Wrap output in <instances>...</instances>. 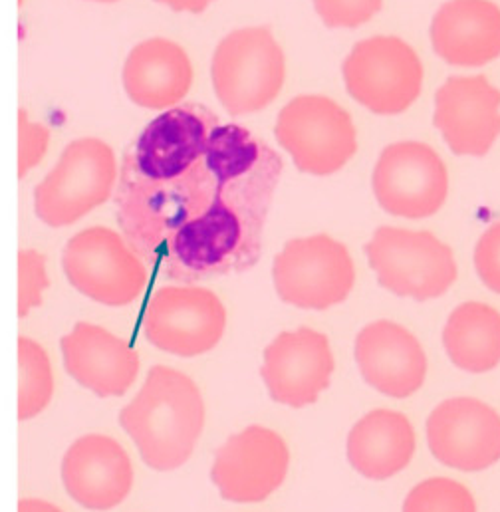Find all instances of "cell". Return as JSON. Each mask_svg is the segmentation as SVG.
I'll return each instance as SVG.
<instances>
[{
    "label": "cell",
    "instance_id": "obj_1",
    "mask_svg": "<svg viewBox=\"0 0 500 512\" xmlns=\"http://www.w3.org/2000/svg\"><path fill=\"white\" fill-rule=\"evenodd\" d=\"M282 159L203 104L175 106L125 149L116 217L129 247L183 284L249 270L262 253Z\"/></svg>",
    "mask_w": 500,
    "mask_h": 512
},
{
    "label": "cell",
    "instance_id": "obj_2",
    "mask_svg": "<svg viewBox=\"0 0 500 512\" xmlns=\"http://www.w3.org/2000/svg\"><path fill=\"white\" fill-rule=\"evenodd\" d=\"M205 399L199 385L171 366H153L131 403L120 411V425L153 471L183 467L205 429Z\"/></svg>",
    "mask_w": 500,
    "mask_h": 512
},
{
    "label": "cell",
    "instance_id": "obj_3",
    "mask_svg": "<svg viewBox=\"0 0 500 512\" xmlns=\"http://www.w3.org/2000/svg\"><path fill=\"white\" fill-rule=\"evenodd\" d=\"M211 80L221 106L235 118L268 108L286 80V56L266 26L227 34L211 62Z\"/></svg>",
    "mask_w": 500,
    "mask_h": 512
},
{
    "label": "cell",
    "instance_id": "obj_4",
    "mask_svg": "<svg viewBox=\"0 0 500 512\" xmlns=\"http://www.w3.org/2000/svg\"><path fill=\"white\" fill-rule=\"evenodd\" d=\"M118 179L116 155L106 141L74 139L36 187L34 213L54 229L74 225L112 197Z\"/></svg>",
    "mask_w": 500,
    "mask_h": 512
},
{
    "label": "cell",
    "instance_id": "obj_5",
    "mask_svg": "<svg viewBox=\"0 0 500 512\" xmlns=\"http://www.w3.org/2000/svg\"><path fill=\"white\" fill-rule=\"evenodd\" d=\"M366 256L385 290L417 302L443 296L459 276L453 249L429 231L379 227Z\"/></svg>",
    "mask_w": 500,
    "mask_h": 512
},
{
    "label": "cell",
    "instance_id": "obj_6",
    "mask_svg": "<svg viewBox=\"0 0 500 512\" xmlns=\"http://www.w3.org/2000/svg\"><path fill=\"white\" fill-rule=\"evenodd\" d=\"M274 135L298 171L316 177L338 173L358 151V129L352 116L320 94L290 100L278 114Z\"/></svg>",
    "mask_w": 500,
    "mask_h": 512
},
{
    "label": "cell",
    "instance_id": "obj_7",
    "mask_svg": "<svg viewBox=\"0 0 500 512\" xmlns=\"http://www.w3.org/2000/svg\"><path fill=\"white\" fill-rule=\"evenodd\" d=\"M348 94L377 116L407 112L423 90V64L417 52L397 36L360 40L346 56Z\"/></svg>",
    "mask_w": 500,
    "mask_h": 512
},
{
    "label": "cell",
    "instance_id": "obj_8",
    "mask_svg": "<svg viewBox=\"0 0 500 512\" xmlns=\"http://www.w3.org/2000/svg\"><path fill=\"white\" fill-rule=\"evenodd\" d=\"M272 282L282 302L302 310H328L356 284L350 251L330 235L292 239L274 258Z\"/></svg>",
    "mask_w": 500,
    "mask_h": 512
},
{
    "label": "cell",
    "instance_id": "obj_9",
    "mask_svg": "<svg viewBox=\"0 0 500 512\" xmlns=\"http://www.w3.org/2000/svg\"><path fill=\"white\" fill-rule=\"evenodd\" d=\"M141 328L147 342L157 350L179 358H197L223 340L227 308L209 288L161 286L147 302Z\"/></svg>",
    "mask_w": 500,
    "mask_h": 512
},
{
    "label": "cell",
    "instance_id": "obj_10",
    "mask_svg": "<svg viewBox=\"0 0 500 512\" xmlns=\"http://www.w3.org/2000/svg\"><path fill=\"white\" fill-rule=\"evenodd\" d=\"M68 282L86 298L120 308L135 302L147 284V268L124 235L90 227L74 235L62 253Z\"/></svg>",
    "mask_w": 500,
    "mask_h": 512
},
{
    "label": "cell",
    "instance_id": "obj_11",
    "mask_svg": "<svg viewBox=\"0 0 500 512\" xmlns=\"http://www.w3.org/2000/svg\"><path fill=\"white\" fill-rule=\"evenodd\" d=\"M379 207L401 219H427L441 211L449 197V171L427 143L405 139L387 145L372 175Z\"/></svg>",
    "mask_w": 500,
    "mask_h": 512
},
{
    "label": "cell",
    "instance_id": "obj_12",
    "mask_svg": "<svg viewBox=\"0 0 500 512\" xmlns=\"http://www.w3.org/2000/svg\"><path fill=\"white\" fill-rule=\"evenodd\" d=\"M288 469L290 449L284 437L268 427L249 425L219 447L211 479L225 501L252 505L274 495Z\"/></svg>",
    "mask_w": 500,
    "mask_h": 512
},
{
    "label": "cell",
    "instance_id": "obj_13",
    "mask_svg": "<svg viewBox=\"0 0 500 512\" xmlns=\"http://www.w3.org/2000/svg\"><path fill=\"white\" fill-rule=\"evenodd\" d=\"M427 443L445 467L485 471L500 461V415L477 397L447 399L427 419Z\"/></svg>",
    "mask_w": 500,
    "mask_h": 512
},
{
    "label": "cell",
    "instance_id": "obj_14",
    "mask_svg": "<svg viewBox=\"0 0 500 512\" xmlns=\"http://www.w3.org/2000/svg\"><path fill=\"white\" fill-rule=\"evenodd\" d=\"M336 372V360L326 334L296 328L278 334L264 350L260 376L268 395L288 407L316 403Z\"/></svg>",
    "mask_w": 500,
    "mask_h": 512
},
{
    "label": "cell",
    "instance_id": "obj_15",
    "mask_svg": "<svg viewBox=\"0 0 500 512\" xmlns=\"http://www.w3.org/2000/svg\"><path fill=\"white\" fill-rule=\"evenodd\" d=\"M435 128L455 155L485 157L500 137V90L487 76H451L435 94Z\"/></svg>",
    "mask_w": 500,
    "mask_h": 512
},
{
    "label": "cell",
    "instance_id": "obj_16",
    "mask_svg": "<svg viewBox=\"0 0 500 512\" xmlns=\"http://www.w3.org/2000/svg\"><path fill=\"white\" fill-rule=\"evenodd\" d=\"M133 465L114 437L90 433L70 445L62 459V483L74 503L88 511H110L133 489Z\"/></svg>",
    "mask_w": 500,
    "mask_h": 512
},
{
    "label": "cell",
    "instance_id": "obj_17",
    "mask_svg": "<svg viewBox=\"0 0 500 512\" xmlns=\"http://www.w3.org/2000/svg\"><path fill=\"white\" fill-rule=\"evenodd\" d=\"M354 354L366 384L387 397H409L425 384L427 354L417 336L397 322L368 324L356 338Z\"/></svg>",
    "mask_w": 500,
    "mask_h": 512
},
{
    "label": "cell",
    "instance_id": "obj_18",
    "mask_svg": "<svg viewBox=\"0 0 500 512\" xmlns=\"http://www.w3.org/2000/svg\"><path fill=\"white\" fill-rule=\"evenodd\" d=\"M60 348L66 372L98 397L125 395L139 376L137 352L104 326L78 322Z\"/></svg>",
    "mask_w": 500,
    "mask_h": 512
},
{
    "label": "cell",
    "instance_id": "obj_19",
    "mask_svg": "<svg viewBox=\"0 0 500 512\" xmlns=\"http://www.w3.org/2000/svg\"><path fill=\"white\" fill-rule=\"evenodd\" d=\"M435 54L459 68H479L500 56V6L493 0H447L431 22Z\"/></svg>",
    "mask_w": 500,
    "mask_h": 512
},
{
    "label": "cell",
    "instance_id": "obj_20",
    "mask_svg": "<svg viewBox=\"0 0 500 512\" xmlns=\"http://www.w3.org/2000/svg\"><path fill=\"white\" fill-rule=\"evenodd\" d=\"M122 80L125 94L135 106L167 112L189 94L193 66L177 42L149 38L127 54Z\"/></svg>",
    "mask_w": 500,
    "mask_h": 512
},
{
    "label": "cell",
    "instance_id": "obj_21",
    "mask_svg": "<svg viewBox=\"0 0 500 512\" xmlns=\"http://www.w3.org/2000/svg\"><path fill=\"white\" fill-rule=\"evenodd\" d=\"M417 435L411 421L391 409L364 415L348 435V461L362 477L385 481L401 473L413 459Z\"/></svg>",
    "mask_w": 500,
    "mask_h": 512
},
{
    "label": "cell",
    "instance_id": "obj_22",
    "mask_svg": "<svg viewBox=\"0 0 500 512\" xmlns=\"http://www.w3.org/2000/svg\"><path fill=\"white\" fill-rule=\"evenodd\" d=\"M449 360L463 372L487 374L500 364V312L485 302H465L443 328Z\"/></svg>",
    "mask_w": 500,
    "mask_h": 512
},
{
    "label": "cell",
    "instance_id": "obj_23",
    "mask_svg": "<svg viewBox=\"0 0 500 512\" xmlns=\"http://www.w3.org/2000/svg\"><path fill=\"white\" fill-rule=\"evenodd\" d=\"M20 364V391H18V419L28 421L40 415L54 395L52 364L44 348L32 338H18Z\"/></svg>",
    "mask_w": 500,
    "mask_h": 512
},
{
    "label": "cell",
    "instance_id": "obj_24",
    "mask_svg": "<svg viewBox=\"0 0 500 512\" xmlns=\"http://www.w3.org/2000/svg\"><path fill=\"white\" fill-rule=\"evenodd\" d=\"M403 512H479L473 493L459 481L433 477L411 489Z\"/></svg>",
    "mask_w": 500,
    "mask_h": 512
},
{
    "label": "cell",
    "instance_id": "obj_25",
    "mask_svg": "<svg viewBox=\"0 0 500 512\" xmlns=\"http://www.w3.org/2000/svg\"><path fill=\"white\" fill-rule=\"evenodd\" d=\"M18 274V316L24 318L42 304L44 292L50 286L44 256L24 249L18 255Z\"/></svg>",
    "mask_w": 500,
    "mask_h": 512
},
{
    "label": "cell",
    "instance_id": "obj_26",
    "mask_svg": "<svg viewBox=\"0 0 500 512\" xmlns=\"http://www.w3.org/2000/svg\"><path fill=\"white\" fill-rule=\"evenodd\" d=\"M314 10L328 28H358L383 8V0H312Z\"/></svg>",
    "mask_w": 500,
    "mask_h": 512
},
{
    "label": "cell",
    "instance_id": "obj_27",
    "mask_svg": "<svg viewBox=\"0 0 500 512\" xmlns=\"http://www.w3.org/2000/svg\"><path fill=\"white\" fill-rule=\"evenodd\" d=\"M18 131H20V155H18V173L20 177H26L32 167H36L50 143V131L46 126L32 122L28 118L26 110H20L18 114Z\"/></svg>",
    "mask_w": 500,
    "mask_h": 512
},
{
    "label": "cell",
    "instance_id": "obj_28",
    "mask_svg": "<svg viewBox=\"0 0 500 512\" xmlns=\"http://www.w3.org/2000/svg\"><path fill=\"white\" fill-rule=\"evenodd\" d=\"M475 268L481 282L500 294V223L489 227L475 247Z\"/></svg>",
    "mask_w": 500,
    "mask_h": 512
},
{
    "label": "cell",
    "instance_id": "obj_29",
    "mask_svg": "<svg viewBox=\"0 0 500 512\" xmlns=\"http://www.w3.org/2000/svg\"><path fill=\"white\" fill-rule=\"evenodd\" d=\"M173 12H189V14H201L207 10L215 0H155Z\"/></svg>",
    "mask_w": 500,
    "mask_h": 512
},
{
    "label": "cell",
    "instance_id": "obj_30",
    "mask_svg": "<svg viewBox=\"0 0 500 512\" xmlns=\"http://www.w3.org/2000/svg\"><path fill=\"white\" fill-rule=\"evenodd\" d=\"M18 512H64L56 505L42 499H22L18 503Z\"/></svg>",
    "mask_w": 500,
    "mask_h": 512
},
{
    "label": "cell",
    "instance_id": "obj_31",
    "mask_svg": "<svg viewBox=\"0 0 500 512\" xmlns=\"http://www.w3.org/2000/svg\"><path fill=\"white\" fill-rule=\"evenodd\" d=\"M94 2H118V0H94Z\"/></svg>",
    "mask_w": 500,
    "mask_h": 512
}]
</instances>
